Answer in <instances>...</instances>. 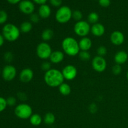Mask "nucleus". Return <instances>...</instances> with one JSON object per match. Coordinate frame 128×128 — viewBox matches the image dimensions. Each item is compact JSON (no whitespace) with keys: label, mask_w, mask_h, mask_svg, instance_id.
I'll list each match as a JSON object with an SVG mask.
<instances>
[{"label":"nucleus","mask_w":128,"mask_h":128,"mask_svg":"<svg viewBox=\"0 0 128 128\" xmlns=\"http://www.w3.org/2000/svg\"><path fill=\"white\" fill-rule=\"evenodd\" d=\"M44 80L46 84L51 88H59L64 81L62 72L57 69H51L46 72Z\"/></svg>","instance_id":"obj_1"},{"label":"nucleus","mask_w":128,"mask_h":128,"mask_svg":"<svg viewBox=\"0 0 128 128\" xmlns=\"http://www.w3.org/2000/svg\"><path fill=\"white\" fill-rule=\"evenodd\" d=\"M62 48L68 56H76L80 52L79 42L72 37H68L64 39L62 42Z\"/></svg>","instance_id":"obj_2"},{"label":"nucleus","mask_w":128,"mask_h":128,"mask_svg":"<svg viewBox=\"0 0 128 128\" xmlns=\"http://www.w3.org/2000/svg\"><path fill=\"white\" fill-rule=\"evenodd\" d=\"M20 32V29L13 24H6L2 28V36L5 40L10 42H14L18 40Z\"/></svg>","instance_id":"obj_3"},{"label":"nucleus","mask_w":128,"mask_h":128,"mask_svg":"<svg viewBox=\"0 0 128 128\" xmlns=\"http://www.w3.org/2000/svg\"><path fill=\"white\" fill-rule=\"evenodd\" d=\"M72 11L67 6H61L56 12V20L59 23L65 24L68 22L72 18Z\"/></svg>","instance_id":"obj_4"},{"label":"nucleus","mask_w":128,"mask_h":128,"mask_svg":"<svg viewBox=\"0 0 128 128\" xmlns=\"http://www.w3.org/2000/svg\"><path fill=\"white\" fill-rule=\"evenodd\" d=\"M14 113L16 116L21 120H28L32 115V108L27 104H20L15 108Z\"/></svg>","instance_id":"obj_5"},{"label":"nucleus","mask_w":128,"mask_h":128,"mask_svg":"<svg viewBox=\"0 0 128 128\" xmlns=\"http://www.w3.org/2000/svg\"><path fill=\"white\" fill-rule=\"evenodd\" d=\"M91 26L88 21H80L76 22L74 26V31L77 36L81 38L87 37L91 32Z\"/></svg>","instance_id":"obj_6"},{"label":"nucleus","mask_w":128,"mask_h":128,"mask_svg":"<svg viewBox=\"0 0 128 128\" xmlns=\"http://www.w3.org/2000/svg\"><path fill=\"white\" fill-rule=\"evenodd\" d=\"M52 52V48L48 42H42L38 45L36 54L41 60H46L50 59Z\"/></svg>","instance_id":"obj_7"},{"label":"nucleus","mask_w":128,"mask_h":128,"mask_svg":"<svg viewBox=\"0 0 128 128\" xmlns=\"http://www.w3.org/2000/svg\"><path fill=\"white\" fill-rule=\"evenodd\" d=\"M92 67L96 72H102L107 68V62L104 57L97 56L92 59Z\"/></svg>","instance_id":"obj_8"},{"label":"nucleus","mask_w":128,"mask_h":128,"mask_svg":"<svg viewBox=\"0 0 128 128\" xmlns=\"http://www.w3.org/2000/svg\"><path fill=\"white\" fill-rule=\"evenodd\" d=\"M19 9L22 13L26 15H31L35 10L34 4L30 0H22L19 3Z\"/></svg>","instance_id":"obj_9"},{"label":"nucleus","mask_w":128,"mask_h":128,"mask_svg":"<svg viewBox=\"0 0 128 128\" xmlns=\"http://www.w3.org/2000/svg\"><path fill=\"white\" fill-rule=\"evenodd\" d=\"M61 72L64 80L68 81H72L76 78L78 74L77 68L71 64L65 66Z\"/></svg>","instance_id":"obj_10"},{"label":"nucleus","mask_w":128,"mask_h":128,"mask_svg":"<svg viewBox=\"0 0 128 128\" xmlns=\"http://www.w3.org/2000/svg\"><path fill=\"white\" fill-rule=\"evenodd\" d=\"M16 74H17V70L16 68L12 65H7L2 70V78L6 81H11L14 80Z\"/></svg>","instance_id":"obj_11"},{"label":"nucleus","mask_w":128,"mask_h":128,"mask_svg":"<svg viewBox=\"0 0 128 128\" xmlns=\"http://www.w3.org/2000/svg\"><path fill=\"white\" fill-rule=\"evenodd\" d=\"M110 40L112 44L114 46H121L124 43L125 37L124 34L120 31H116L112 32L110 36Z\"/></svg>","instance_id":"obj_12"},{"label":"nucleus","mask_w":128,"mask_h":128,"mask_svg":"<svg viewBox=\"0 0 128 128\" xmlns=\"http://www.w3.org/2000/svg\"><path fill=\"white\" fill-rule=\"evenodd\" d=\"M34 77V72L30 68L23 69L20 74V80L21 82L28 83L32 81Z\"/></svg>","instance_id":"obj_13"},{"label":"nucleus","mask_w":128,"mask_h":128,"mask_svg":"<svg viewBox=\"0 0 128 128\" xmlns=\"http://www.w3.org/2000/svg\"><path fill=\"white\" fill-rule=\"evenodd\" d=\"M105 27L101 23H98L92 24L91 28V32L96 37H101L105 33Z\"/></svg>","instance_id":"obj_14"},{"label":"nucleus","mask_w":128,"mask_h":128,"mask_svg":"<svg viewBox=\"0 0 128 128\" xmlns=\"http://www.w3.org/2000/svg\"><path fill=\"white\" fill-rule=\"evenodd\" d=\"M114 60V61L116 63V64H125L127 62L128 60V54L126 51H118L115 54Z\"/></svg>","instance_id":"obj_15"},{"label":"nucleus","mask_w":128,"mask_h":128,"mask_svg":"<svg viewBox=\"0 0 128 128\" xmlns=\"http://www.w3.org/2000/svg\"><path fill=\"white\" fill-rule=\"evenodd\" d=\"M64 59V54L61 51H55L52 52L50 60L53 64L61 63Z\"/></svg>","instance_id":"obj_16"},{"label":"nucleus","mask_w":128,"mask_h":128,"mask_svg":"<svg viewBox=\"0 0 128 128\" xmlns=\"http://www.w3.org/2000/svg\"><path fill=\"white\" fill-rule=\"evenodd\" d=\"M92 41L88 37L82 38L79 42L80 50L82 51H89L92 47Z\"/></svg>","instance_id":"obj_17"},{"label":"nucleus","mask_w":128,"mask_h":128,"mask_svg":"<svg viewBox=\"0 0 128 128\" xmlns=\"http://www.w3.org/2000/svg\"><path fill=\"white\" fill-rule=\"evenodd\" d=\"M38 14L41 18L47 19L51 16V9L48 4L41 5L39 8Z\"/></svg>","instance_id":"obj_18"},{"label":"nucleus","mask_w":128,"mask_h":128,"mask_svg":"<svg viewBox=\"0 0 128 128\" xmlns=\"http://www.w3.org/2000/svg\"><path fill=\"white\" fill-rule=\"evenodd\" d=\"M54 37V32L51 29H46L44 30L41 34V38L42 40H43L44 42H46L50 41Z\"/></svg>","instance_id":"obj_19"},{"label":"nucleus","mask_w":128,"mask_h":128,"mask_svg":"<svg viewBox=\"0 0 128 128\" xmlns=\"http://www.w3.org/2000/svg\"><path fill=\"white\" fill-rule=\"evenodd\" d=\"M59 91L62 96H67L70 95L71 92V88L68 84L63 82L59 87Z\"/></svg>","instance_id":"obj_20"},{"label":"nucleus","mask_w":128,"mask_h":128,"mask_svg":"<svg viewBox=\"0 0 128 128\" xmlns=\"http://www.w3.org/2000/svg\"><path fill=\"white\" fill-rule=\"evenodd\" d=\"M30 123L34 126H38L42 123V118L38 114H32L30 118Z\"/></svg>","instance_id":"obj_21"},{"label":"nucleus","mask_w":128,"mask_h":128,"mask_svg":"<svg viewBox=\"0 0 128 128\" xmlns=\"http://www.w3.org/2000/svg\"><path fill=\"white\" fill-rule=\"evenodd\" d=\"M32 24L30 21H24L20 26V31L23 33H28L32 30Z\"/></svg>","instance_id":"obj_22"},{"label":"nucleus","mask_w":128,"mask_h":128,"mask_svg":"<svg viewBox=\"0 0 128 128\" xmlns=\"http://www.w3.org/2000/svg\"><path fill=\"white\" fill-rule=\"evenodd\" d=\"M56 121V117L52 112H48L44 118V122L47 125L53 124Z\"/></svg>","instance_id":"obj_23"},{"label":"nucleus","mask_w":128,"mask_h":128,"mask_svg":"<svg viewBox=\"0 0 128 128\" xmlns=\"http://www.w3.org/2000/svg\"><path fill=\"white\" fill-rule=\"evenodd\" d=\"M99 19H100V16L96 12H92L89 14L88 16V22L90 24H94L98 23Z\"/></svg>","instance_id":"obj_24"},{"label":"nucleus","mask_w":128,"mask_h":128,"mask_svg":"<svg viewBox=\"0 0 128 128\" xmlns=\"http://www.w3.org/2000/svg\"><path fill=\"white\" fill-rule=\"evenodd\" d=\"M79 57L81 61H88L91 58V55L88 51H81L79 53Z\"/></svg>","instance_id":"obj_25"},{"label":"nucleus","mask_w":128,"mask_h":128,"mask_svg":"<svg viewBox=\"0 0 128 128\" xmlns=\"http://www.w3.org/2000/svg\"><path fill=\"white\" fill-rule=\"evenodd\" d=\"M82 18H83V15H82V12L80 10H75L74 11L72 12V18H73L77 22L82 21Z\"/></svg>","instance_id":"obj_26"},{"label":"nucleus","mask_w":128,"mask_h":128,"mask_svg":"<svg viewBox=\"0 0 128 128\" xmlns=\"http://www.w3.org/2000/svg\"><path fill=\"white\" fill-rule=\"evenodd\" d=\"M8 16L7 12L4 10H0V24H3L7 21Z\"/></svg>","instance_id":"obj_27"},{"label":"nucleus","mask_w":128,"mask_h":128,"mask_svg":"<svg viewBox=\"0 0 128 128\" xmlns=\"http://www.w3.org/2000/svg\"><path fill=\"white\" fill-rule=\"evenodd\" d=\"M108 50L105 46H101L98 48L97 50V54L98 56H101V57H104V56H106L107 54Z\"/></svg>","instance_id":"obj_28"},{"label":"nucleus","mask_w":128,"mask_h":128,"mask_svg":"<svg viewBox=\"0 0 128 128\" xmlns=\"http://www.w3.org/2000/svg\"><path fill=\"white\" fill-rule=\"evenodd\" d=\"M112 72L116 76L121 74V72H122V68H121V65L116 64L112 67Z\"/></svg>","instance_id":"obj_29"},{"label":"nucleus","mask_w":128,"mask_h":128,"mask_svg":"<svg viewBox=\"0 0 128 128\" xmlns=\"http://www.w3.org/2000/svg\"><path fill=\"white\" fill-rule=\"evenodd\" d=\"M7 106L8 104L6 99L2 97H0V112L4 111Z\"/></svg>","instance_id":"obj_30"},{"label":"nucleus","mask_w":128,"mask_h":128,"mask_svg":"<svg viewBox=\"0 0 128 128\" xmlns=\"http://www.w3.org/2000/svg\"><path fill=\"white\" fill-rule=\"evenodd\" d=\"M40 16H39L38 14L36 13H32V14L30 15V20H31V23L36 24L40 21Z\"/></svg>","instance_id":"obj_31"},{"label":"nucleus","mask_w":128,"mask_h":128,"mask_svg":"<svg viewBox=\"0 0 128 128\" xmlns=\"http://www.w3.org/2000/svg\"><path fill=\"white\" fill-rule=\"evenodd\" d=\"M41 69H42V71H45V72H47V71H50L51 68V64L50 62H48V61H45V62H42V64H41Z\"/></svg>","instance_id":"obj_32"},{"label":"nucleus","mask_w":128,"mask_h":128,"mask_svg":"<svg viewBox=\"0 0 128 128\" xmlns=\"http://www.w3.org/2000/svg\"><path fill=\"white\" fill-rule=\"evenodd\" d=\"M13 54H12V52H7L4 54V60L8 62H11V61L13 60Z\"/></svg>","instance_id":"obj_33"},{"label":"nucleus","mask_w":128,"mask_h":128,"mask_svg":"<svg viewBox=\"0 0 128 128\" xmlns=\"http://www.w3.org/2000/svg\"><path fill=\"white\" fill-rule=\"evenodd\" d=\"M6 101H7L8 106H11V107L15 106L16 104V99L14 97H12V96L9 97L6 100Z\"/></svg>","instance_id":"obj_34"},{"label":"nucleus","mask_w":128,"mask_h":128,"mask_svg":"<svg viewBox=\"0 0 128 128\" xmlns=\"http://www.w3.org/2000/svg\"><path fill=\"white\" fill-rule=\"evenodd\" d=\"M50 4L56 8H60L62 4V0H50Z\"/></svg>","instance_id":"obj_35"},{"label":"nucleus","mask_w":128,"mask_h":128,"mask_svg":"<svg viewBox=\"0 0 128 128\" xmlns=\"http://www.w3.org/2000/svg\"><path fill=\"white\" fill-rule=\"evenodd\" d=\"M99 4L101 7L108 8L111 5V0H99Z\"/></svg>","instance_id":"obj_36"},{"label":"nucleus","mask_w":128,"mask_h":128,"mask_svg":"<svg viewBox=\"0 0 128 128\" xmlns=\"http://www.w3.org/2000/svg\"><path fill=\"white\" fill-rule=\"evenodd\" d=\"M89 109H90V111L91 113H95L98 110V108L96 104H92L90 105Z\"/></svg>","instance_id":"obj_37"},{"label":"nucleus","mask_w":128,"mask_h":128,"mask_svg":"<svg viewBox=\"0 0 128 128\" xmlns=\"http://www.w3.org/2000/svg\"><path fill=\"white\" fill-rule=\"evenodd\" d=\"M32 1L34 3L37 4H40V6H41V5L45 4L48 1V0H32Z\"/></svg>","instance_id":"obj_38"},{"label":"nucleus","mask_w":128,"mask_h":128,"mask_svg":"<svg viewBox=\"0 0 128 128\" xmlns=\"http://www.w3.org/2000/svg\"><path fill=\"white\" fill-rule=\"evenodd\" d=\"M18 96L20 100H21V101H25L27 99V96H26V94L24 93V92H20V93H18Z\"/></svg>","instance_id":"obj_39"},{"label":"nucleus","mask_w":128,"mask_h":128,"mask_svg":"<svg viewBox=\"0 0 128 128\" xmlns=\"http://www.w3.org/2000/svg\"><path fill=\"white\" fill-rule=\"evenodd\" d=\"M9 3L11 4H16L18 3H20L22 0H7Z\"/></svg>","instance_id":"obj_40"},{"label":"nucleus","mask_w":128,"mask_h":128,"mask_svg":"<svg viewBox=\"0 0 128 128\" xmlns=\"http://www.w3.org/2000/svg\"><path fill=\"white\" fill-rule=\"evenodd\" d=\"M4 40L5 39H4V36L0 34V47H1V46L4 44Z\"/></svg>","instance_id":"obj_41"},{"label":"nucleus","mask_w":128,"mask_h":128,"mask_svg":"<svg viewBox=\"0 0 128 128\" xmlns=\"http://www.w3.org/2000/svg\"><path fill=\"white\" fill-rule=\"evenodd\" d=\"M126 77H127V79H128V71L127 74H126Z\"/></svg>","instance_id":"obj_42"},{"label":"nucleus","mask_w":128,"mask_h":128,"mask_svg":"<svg viewBox=\"0 0 128 128\" xmlns=\"http://www.w3.org/2000/svg\"><path fill=\"white\" fill-rule=\"evenodd\" d=\"M0 74H1V70H0Z\"/></svg>","instance_id":"obj_43"}]
</instances>
